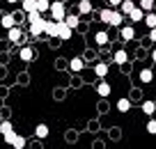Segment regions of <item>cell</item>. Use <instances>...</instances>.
<instances>
[{
    "label": "cell",
    "mask_w": 156,
    "mask_h": 149,
    "mask_svg": "<svg viewBox=\"0 0 156 149\" xmlns=\"http://www.w3.org/2000/svg\"><path fill=\"white\" fill-rule=\"evenodd\" d=\"M0 23H2L5 30H9L12 25H16V16L14 14H2V21H0Z\"/></svg>",
    "instance_id": "cell-12"
},
{
    "label": "cell",
    "mask_w": 156,
    "mask_h": 149,
    "mask_svg": "<svg viewBox=\"0 0 156 149\" xmlns=\"http://www.w3.org/2000/svg\"><path fill=\"white\" fill-rule=\"evenodd\" d=\"M7 37H9L12 44H21L23 41V30H21L19 25H12V28L7 30Z\"/></svg>",
    "instance_id": "cell-4"
},
{
    "label": "cell",
    "mask_w": 156,
    "mask_h": 149,
    "mask_svg": "<svg viewBox=\"0 0 156 149\" xmlns=\"http://www.w3.org/2000/svg\"><path fill=\"white\" fill-rule=\"evenodd\" d=\"M44 34H48V37H55V21H46Z\"/></svg>",
    "instance_id": "cell-25"
},
{
    "label": "cell",
    "mask_w": 156,
    "mask_h": 149,
    "mask_svg": "<svg viewBox=\"0 0 156 149\" xmlns=\"http://www.w3.org/2000/svg\"><path fill=\"white\" fill-rule=\"evenodd\" d=\"M133 7H136V5H133V0H122V2H119V12H122L124 16H126Z\"/></svg>",
    "instance_id": "cell-17"
},
{
    "label": "cell",
    "mask_w": 156,
    "mask_h": 149,
    "mask_svg": "<svg viewBox=\"0 0 156 149\" xmlns=\"http://www.w3.org/2000/svg\"><path fill=\"white\" fill-rule=\"evenodd\" d=\"M5 2H19V0H5Z\"/></svg>",
    "instance_id": "cell-35"
},
{
    "label": "cell",
    "mask_w": 156,
    "mask_h": 149,
    "mask_svg": "<svg viewBox=\"0 0 156 149\" xmlns=\"http://www.w3.org/2000/svg\"><path fill=\"white\" fill-rule=\"evenodd\" d=\"M129 108H131V101H129V99H119V101H117V110L119 112H129Z\"/></svg>",
    "instance_id": "cell-22"
},
{
    "label": "cell",
    "mask_w": 156,
    "mask_h": 149,
    "mask_svg": "<svg viewBox=\"0 0 156 149\" xmlns=\"http://www.w3.org/2000/svg\"><path fill=\"white\" fill-rule=\"evenodd\" d=\"M97 92H99V96H108V94H110V85H108L106 80H101L97 85Z\"/></svg>",
    "instance_id": "cell-18"
},
{
    "label": "cell",
    "mask_w": 156,
    "mask_h": 149,
    "mask_svg": "<svg viewBox=\"0 0 156 149\" xmlns=\"http://www.w3.org/2000/svg\"><path fill=\"white\" fill-rule=\"evenodd\" d=\"M151 60H154V62H156V48H154V51H151Z\"/></svg>",
    "instance_id": "cell-34"
},
{
    "label": "cell",
    "mask_w": 156,
    "mask_h": 149,
    "mask_svg": "<svg viewBox=\"0 0 156 149\" xmlns=\"http://www.w3.org/2000/svg\"><path fill=\"white\" fill-rule=\"evenodd\" d=\"M147 133L156 135V119H149V122H147Z\"/></svg>",
    "instance_id": "cell-30"
},
{
    "label": "cell",
    "mask_w": 156,
    "mask_h": 149,
    "mask_svg": "<svg viewBox=\"0 0 156 149\" xmlns=\"http://www.w3.org/2000/svg\"><path fill=\"white\" fill-rule=\"evenodd\" d=\"M71 34H73V30L69 28L64 21H55V37H58V39L69 41V39H71Z\"/></svg>",
    "instance_id": "cell-1"
},
{
    "label": "cell",
    "mask_w": 156,
    "mask_h": 149,
    "mask_svg": "<svg viewBox=\"0 0 156 149\" xmlns=\"http://www.w3.org/2000/svg\"><path fill=\"white\" fill-rule=\"evenodd\" d=\"M129 19H131V23H138V21H142L145 19V9H142V7H133L131 12H129Z\"/></svg>",
    "instance_id": "cell-5"
},
{
    "label": "cell",
    "mask_w": 156,
    "mask_h": 149,
    "mask_svg": "<svg viewBox=\"0 0 156 149\" xmlns=\"http://www.w3.org/2000/svg\"><path fill=\"white\" fill-rule=\"evenodd\" d=\"M25 142H28V140H25L23 135H16V138H14V142H12V147H16V149H23V147H25Z\"/></svg>",
    "instance_id": "cell-27"
},
{
    "label": "cell",
    "mask_w": 156,
    "mask_h": 149,
    "mask_svg": "<svg viewBox=\"0 0 156 149\" xmlns=\"http://www.w3.org/2000/svg\"><path fill=\"white\" fill-rule=\"evenodd\" d=\"M2 138H5V142H14V138H16V133H14V129H12V131H7V133H2Z\"/></svg>",
    "instance_id": "cell-29"
},
{
    "label": "cell",
    "mask_w": 156,
    "mask_h": 149,
    "mask_svg": "<svg viewBox=\"0 0 156 149\" xmlns=\"http://www.w3.org/2000/svg\"><path fill=\"white\" fill-rule=\"evenodd\" d=\"M112 9H115V7H106V9H101V12H99V19H101L103 23H108V21H110V14H112Z\"/></svg>",
    "instance_id": "cell-23"
},
{
    "label": "cell",
    "mask_w": 156,
    "mask_h": 149,
    "mask_svg": "<svg viewBox=\"0 0 156 149\" xmlns=\"http://www.w3.org/2000/svg\"><path fill=\"white\" fill-rule=\"evenodd\" d=\"M7 131H12V124L9 122H0V133H7Z\"/></svg>",
    "instance_id": "cell-31"
},
{
    "label": "cell",
    "mask_w": 156,
    "mask_h": 149,
    "mask_svg": "<svg viewBox=\"0 0 156 149\" xmlns=\"http://www.w3.org/2000/svg\"><path fill=\"white\" fill-rule=\"evenodd\" d=\"M83 67H85V60L83 58H73L71 62H69V69H71V71H80Z\"/></svg>",
    "instance_id": "cell-15"
},
{
    "label": "cell",
    "mask_w": 156,
    "mask_h": 149,
    "mask_svg": "<svg viewBox=\"0 0 156 149\" xmlns=\"http://www.w3.org/2000/svg\"><path fill=\"white\" fill-rule=\"evenodd\" d=\"M94 39H97V44H99V46H106V44L110 41L108 32H97V34H94Z\"/></svg>",
    "instance_id": "cell-20"
},
{
    "label": "cell",
    "mask_w": 156,
    "mask_h": 149,
    "mask_svg": "<svg viewBox=\"0 0 156 149\" xmlns=\"http://www.w3.org/2000/svg\"><path fill=\"white\" fill-rule=\"evenodd\" d=\"M62 21H64V23H67L71 30H76L78 25H80V16H78V14H64Z\"/></svg>",
    "instance_id": "cell-6"
},
{
    "label": "cell",
    "mask_w": 156,
    "mask_h": 149,
    "mask_svg": "<svg viewBox=\"0 0 156 149\" xmlns=\"http://www.w3.org/2000/svg\"><path fill=\"white\" fill-rule=\"evenodd\" d=\"M119 2H122V0H108V5H110V7H119Z\"/></svg>",
    "instance_id": "cell-33"
},
{
    "label": "cell",
    "mask_w": 156,
    "mask_h": 149,
    "mask_svg": "<svg viewBox=\"0 0 156 149\" xmlns=\"http://www.w3.org/2000/svg\"><path fill=\"white\" fill-rule=\"evenodd\" d=\"M142 21H145L147 28H156V14H151V12H149V14L145 12V19H142Z\"/></svg>",
    "instance_id": "cell-21"
},
{
    "label": "cell",
    "mask_w": 156,
    "mask_h": 149,
    "mask_svg": "<svg viewBox=\"0 0 156 149\" xmlns=\"http://www.w3.org/2000/svg\"><path fill=\"white\" fill-rule=\"evenodd\" d=\"M119 37H122L124 41H129V39L136 37V30H133L131 25H119Z\"/></svg>",
    "instance_id": "cell-8"
},
{
    "label": "cell",
    "mask_w": 156,
    "mask_h": 149,
    "mask_svg": "<svg viewBox=\"0 0 156 149\" xmlns=\"http://www.w3.org/2000/svg\"><path fill=\"white\" fill-rule=\"evenodd\" d=\"M140 80L142 83H151L154 80V71H151V69H142L140 71Z\"/></svg>",
    "instance_id": "cell-19"
},
{
    "label": "cell",
    "mask_w": 156,
    "mask_h": 149,
    "mask_svg": "<svg viewBox=\"0 0 156 149\" xmlns=\"http://www.w3.org/2000/svg\"><path fill=\"white\" fill-rule=\"evenodd\" d=\"M0 5H2V0H0Z\"/></svg>",
    "instance_id": "cell-36"
},
{
    "label": "cell",
    "mask_w": 156,
    "mask_h": 149,
    "mask_svg": "<svg viewBox=\"0 0 156 149\" xmlns=\"http://www.w3.org/2000/svg\"><path fill=\"white\" fill-rule=\"evenodd\" d=\"M19 53H21V60H23V62H32L34 60V48H30V46H23Z\"/></svg>",
    "instance_id": "cell-9"
},
{
    "label": "cell",
    "mask_w": 156,
    "mask_h": 149,
    "mask_svg": "<svg viewBox=\"0 0 156 149\" xmlns=\"http://www.w3.org/2000/svg\"><path fill=\"white\" fill-rule=\"evenodd\" d=\"M92 12V2L90 0H78V14H90Z\"/></svg>",
    "instance_id": "cell-14"
},
{
    "label": "cell",
    "mask_w": 156,
    "mask_h": 149,
    "mask_svg": "<svg viewBox=\"0 0 156 149\" xmlns=\"http://www.w3.org/2000/svg\"><path fill=\"white\" fill-rule=\"evenodd\" d=\"M48 133H51L48 124H37V129H34V135H37L39 140H44V138H48Z\"/></svg>",
    "instance_id": "cell-10"
},
{
    "label": "cell",
    "mask_w": 156,
    "mask_h": 149,
    "mask_svg": "<svg viewBox=\"0 0 156 149\" xmlns=\"http://www.w3.org/2000/svg\"><path fill=\"white\" fill-rule=\"evenodd\" d=\"M48 7H51V0H37V12L39 14L48 12Z\"/></svg>",
    "instance_id": "cell-26"
},
{
    "label": "cell",
    "mask_w": 156,
    "mask_h": 149,
    "mask_svg": "<svg viewBox=\"0 0 156 149\" xmlns=\"http://www.w3.org/2000/svg\"><path fill=\"white\" fill-rule=\"evenodd\" d=\"M122 23H124V14H122V12H115V9H112V14H110V21H108V25H112V28H119Z\"/></svg>",
    "instance_id": "cell-7"
},
{
    "label": "cell",
    "mask_w": 156,
    "mask_h": 149,
    "mask_svg": "<svg viewBox=\"0 0 156 149\" xmlns=\"http://www.w3.org/2000/svg\"><path fill=\"white\" fill-rule=\"evenodd\" d=\"M154 2H156V0H140V7H142V9H145V12H151V7H154Z\"/></svg>",
    "instance_id": "cell-28"
},
{
    "label": "cell",
    "mask_w": 156,
    "mask_h": 149,
    "mask_svg": "<svg viewBox=\"0 0 156 149\" xmlns=\"http://www.w3.org/2000/svg\"><path fill=\"white\" fill-rule=\"evenodd\" d=\"M149 39L156 44V28H149Z\"/></svg>",
    "instance_id": "cell-32"
},
{
    "label": "cell",
    "mask_w": 156,
    "mask_h": 149,
    "mask_svg": "<svg viewBox=\"0 0 156 149\" xmlns=\"http://www.w3.org/2000/svg\"><path fill=\"white\" fill-rule=\"evenodd\" d=\"M154 110H156L154 101H145V103H142V112H145V115H154Z\"/></svg>",
    "instance_id": "cell-24"
},
{
    "label": "cell",
    "mask_w": 156,
    "mask_h": 149,
    "mask_svg": "<svg viewBox=\"0 0 156 149\" xmlns=\"http://www.w3.org/2000/svg\"><path fill=\"white\" fill-rule=\"evenodd\" d=\"M94 73H97L99 78H106L108 76V64L106 62H99L97 67H94Z\"/></svg>",
    "instance_id": "cell-16"
},
{
    "label": "cell",
    "mask_w": 156,
    "mask_h": 149,
    "mask_svg": "<svg viewBox=\"0 0 156 149\" xmlns=\"http://www.w3.org/2000/svg\"><path fill=\"white\" fill-rule=\"evenodd\" d=\"M48 12H51V16H53V21H62L64 14H67V7H64L62 0H55V2H51Z\"/></svg>",
    "instance_id": "cell-2"
},
{
    "label": "cell",
    "mask_w": 156,
    "mask_h": 149,
    "mask_svg": "<svg viewBox=\"0 0 156 149\" xmlns=\"http://www.w3.org/2000/svg\"><path fill=\"white\" fill-rule=\"evenodd\" d=\"M44 25H46V19H41V16H39L37 21H32V23H30V37L37 39L39 34H44Z\"/></svg>",
    "instance_id": "cell-3"
},
{
    "label": "cell",
    "mask_w": 156,
    "mask_h": 149,
    "mask_svg": "<svg viewBox=\"0 0 156 149\" xmlns=\"http://www.w3.org/2000/svg\"><path fill=\"white\" fill-rule=\"evenodd\" d=\"M21 9H23L25 14H30V12H37V0H23V2H21Z\"/></svg>",
    "instance_id": "cell-13"
},
{
    "label": "cell",
    "mask_w": 156,
    "mask_h": 149,
    "mask_svg": "<svg viewBox=\"0 0 156 149\" xmlns=\"http://www.w3.org/2000/svg\"><path fill=\"white\" fill-rule=\"evenodd\" d=\"M112 60H115V64L122 67V64L129 62V53H126V51H115V58H112Z\"/></svg>",
    "instance_id": "cell-11"
}]
</instances>
